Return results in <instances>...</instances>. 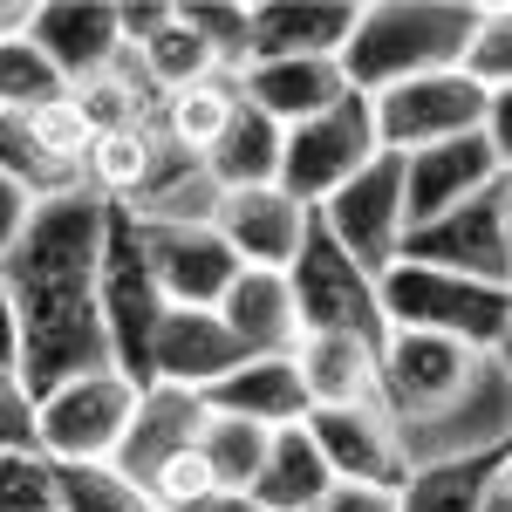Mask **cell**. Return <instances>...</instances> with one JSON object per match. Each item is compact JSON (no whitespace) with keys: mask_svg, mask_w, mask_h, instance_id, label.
<instances>
[{"mask_svg":"<svg viewBox=\"0 0 512 512\" xmlns=\"http://www.w3.org/2000/svg\"><path fill=\"white\" fill-rule=\"evenodd\" d=\"M349 28H355L349 0H260V7H246V62L342 55Z\"/></svg>","mask_w":512,"mask_h":512,"instance_id":"19","label":"cell"},{"mask_svg":"<svg viewBox=\"0 0 512 512\" xmlns=\"http://www.w3.org/2000/svg\"><path fill=\"white\" fill-rule=\"evenodd\" d=\"M308 512H396V492H369V485H335L321 506Z\"/></svg>","mask_w":512,"mask_h":512,"instance_id":"38","label":"cell"},{"mask_svg":"<svg viewBox=\"0 0 512 512\" xmlns=\"http://www.w3.org/2000/svg\"><path fill=\"white\" fill-rule=\"evenodd\" d=\"M233 110H239V76H205V82H192V89H178V96H164L158 130L171 137V151L205 158V151L219 144V130L233 123Z\"/></svg>","mask_w":512,"mask_h":512,"instance_id":"27","label":"cell"},{"mask_svg":"<svg viewBox=\"0 0 512 512\" xmlns=\"http://www.w3.org/2000/svg\"><path fill=\"white\" fill-rule=\"evenodd\" d=\"M28 219H35V198L21 192L14 178H0V260L14 253V239L28 233Z\"/></svg>","mask_w":512,"mask_h":512,"instance_id":"37","label":"cell"},{"mask_svg":"<svg viewBox=\"0 0 512 512\" xmlns=\"http://www.w3.org/2000/svg\"><path fill=\"white\" fill-rule=\"evenodd\" d=\"M492 178H506V151L485 130L451 137V144H431V151H410L403 158V233H417V226H431L437 212L465 205Z\"/></svg>","mask_w":512,"mask_h":512,"instance_id":"14","label":"cell"},{"mask_svg":"<svg viewBox=\"0 0 512 512\" xmlns=\"http://www.w3.org/2000/svg\"><path fill=\"white\" fill-rule=\"evenodd\" d=\"M342 96H349V82L335 69V55H294V62H246L239 69V103H253L280 130L321 117Z\"/></svg>","mask_w":512,"mask_h":512,"instance_id":"20","label":"cell"},{"mask_svg":"<svg viewBox=\"0 0 512 512\" xmlns=\"http://www.w3.org/2000/svg\"><path fill=\"white\" fill-rule=\"evenodd\" d=\"M376 308H383V328L444 335V342H465L472 355H499L512 328L506 287L444 274V267H417V260H390L376 274Z\"/></svg>","mask_w":512,"mask_h":512,"instance_id":"3","label":"cell"},{"mask_svg":"<svg viewBox=\"0 0 512 512\" xmlns=\"http://www.w3.org/2000/svg\"><path fill=\"white\" fill-rule=\"evenodd\" d=\"M96 260H103V198L89 185L41 198L28 233L0 260V287H7L14 328H21L14 376L35 403L69 376L110 369V342H103V315H96Z\"/></svg>","mask_w":512,"mask_h":512,"instance_id":"1","label":"cell"},{"mask_svg":"<svg viewBox=\"0 0 512 512\" xmlns=\"http://www.w3.org/2000/svg\"><path fill=\"white\" fill-rule=\"evenodd\" d=\"M492 478H506V437L451 451L437 465H410V478L396 485V512H478Z\"/></svg>","mask_w":512,"mask_h":512,"instance_id":"23","label":"cell"},{"mask_svg":"<svg viewBox=\"0 0 512 512\" xmlns=\"http://www.w3.org/2000/svg\"><path fill=\"white\" fill-rule=\"evenodd\" d=\"M308 444L321 451V465L335 485H369V492H396L410 478V451L403 431L383 403H349V410H308L301 417Z\"/></svg>","mask_w":512,"mask_h":512,"instance_id":"12","label":"cell"},{"mask_svg":"<svg viewBox=\"0 0 512 512\" xmlns=\"http://www.w3.org/2000/svg\"><path fill=\"white\" fill-rule=\"evenodd\" d=\"M55 96H69V82L41 62L35 41H0V110L28 117L41 103H55Z\"/></svg>","mask_w":512,"mask_h":512,"instance_id":"31","label":"cell"},{"mask_svg":"<svg viewBox=\"0 0 512 512\" xmlns=\"http://www.w3.org/2000/svg\"><path fill=\"white\" fill-rule=\"evenodd\" d=\"M28 41L41 48V62L69 82V89L103 76L123 55V28H117V7L110 0H48V7H35Z\"/></svg>","mask_w":512,"mask_h":512,"instance_id":"16","label":"cell"},{"mask_svg":"<svg viewBox=\"0 0 512 512\" xmlns=\"http://www.w3.org/2000/svg\"><path fill=\"white\" fill-rule=\"evenodd\" d=\"M0 178H14L35 205L41 198H62V192H82V171L48 158L35 144V130H28V117H14V110H0Z\"/></svg>","mask_w":512,"mask_h":512,"instance_id":"29","label":"cell"},{"mask_svg":"<svg viewBox=\"0 0 512 512\" xmlns=\"http://www.w3.org/2000/svg\"><path fill=\"white\" fill-rule=\"evenodd\" d=\"M212 315L233 328V342L246 355H294L301 349V321H294V294H287V274H267V267H239V280L219 294Z\"/></svg>","mask_w":512,"mask_h":512,"instance_id":"22","label":"cell"},{"mask_svg":"<svg viewBox=\"0 0 512 512\" xmlns=\"http://www.w3.org/2000/svg\"><path fill=\"white\" fill-rule=\"evenodd\" d=\"M246 349L212 308H164L158 335H151V383H178V390H212L219 376H233Z\"/></svg>","mask_w":512,"mask_h":512,"instance_id":"17","label":"cell"},{"mask_svg":"<svg viewBox=\"0 0 512 512\" xmlns=\"http://www.w3.org/2000/svg\"><path fill=\"white\" fill-rule=\"evenodd\" d=\"M35 28V7L28 0H0V41H28Z\"/></svg>","mask_w":512,"mask_h":512,"instance_id":"41","label":"cell"},{"mask_svg":"<svg viewBox=\"0 0 512 512\" xmlns=\"http://www.w3.org/2000/svg\"><path fill=\"white\" fill-rule=\"evenodd\" d=\"M472 28H478L472 0H376V7H355V28L335 55V69L355 96H383L410 76L458 69Z\"/></svg>","mask_w":512,"mask_h":512,"instance_id":"2","label":"cell"},{"mask_svg":"<svg viewBox=\"0 0 512 512\" xmlns=\"http://www.w3.org/2000/svg\"><path fill=\"white\" fill-rule=\"evenodd\" d=\"M0 451H35V396L0 369Z\"/></svg>","mask_w":512,"mask_h":512,"instance_id":"36","label":"cell"},{"mask_svg":"<svg viewBox=\"0 0 512 512\" xmlns=\"http://www.w3.org/2000/svg\"><path fill=\"white\" fill-rule=\"evenodd\" d=\"M267 437L260 424H246V417H219V410H205V424H198V458H205V478L219 485V492H253V478L267 465Z\"/></svg>","mask_w":512,"mask_h":512,"instance_id":"28","label":"cell"},{"mask_svg":"<svg viewBox=\"0 0 512 512\" xmlns=\"http://www.w3.org/2000/svg\"><path fill=\"white\" fill-rule=\"evenodd\" d=\"M396 260H417V267H444V274L506 287L512 280V178H492L465 205H451V212H437L431 226L403 233Z\"/></svg>","mask_w":512,"mask_h":512,"instance_id":"7","label":"cell"},{"mask_svg":"<svg viewBox=\"0 0 512 512\" xmlns=\"http://www.w3.org/2000/svg\"><path fill=\"white\" fill-rule=\"evenodd\" d=\"M0 369H7V376L21 369V328H14V301H7V287H0Z\"/></svg>","mask_w":512,"mask_h":512,"instance_id":"40","label":"cell"},{"mask_svg":"<svg viewBox=\"0 0 512 512\" xmlns=\"http://www.w3.org/2000/svg\"><path fill=\"white\" fill-rule=\"evenodd\" d=\"M287 294H294L301 335H355V342H369V349H383V335H390V328H383V308H376V280L321 233L315 212H308L301 253L287 260Z\"/></svg>","mask_w":512,"mask_h":512,"instance_id":"5","label":"cell"},{"mask_svg":"<svg viewBox=\"0 0 512 512\" xmlns=\"http://www.w3.org/2000/svg\"><path fill=\"white\" fill-rule=\"evenodd\" d=\"M205 178L219 192H253V185H274L280 178V123H267L253 103H239L233 123L219 130V144L205 151Z\"/></svg>","mask_w":512,"mask_h":512,"instance_id":"26","label":"cell"},{"mask_svg":"<svg viewBox=\"0 0 512 512\" xmlns=\"http://www.w3.org/2000/svg\"><path fill=\"white\" fill-rule=\"evenodd\" d=\"M0 512H62L55 465L41 451H0Z\"/></svg>","mask_w":512,"mask_h":512,"instance_id":"34","label":"cell"},{"mask_svg":"<svg viewBox=\"0 0 512 512\" xmlns=\"http://www.w3.org/2000/svg\"><path fill=\"white\" fill-rule=\"evenodd\" d=\"M315 219H321V233L376 280L396 260V246H403V158L376 151L328 205H315Z\"/></svg>","mask_w":512,"mask_h":512,"instance_id":"11","label":"cell"},{"mask_svg":"<svg viewBox=\"0 0 512 512\" xmlns=\"http://www.w3.org/2000/svg\"><path fill=\"white\" fill-rule=\"evenodd\" d=\"M198 424H205V396L198 390H178V383H151L137 390V410H130V431L117 444V465L130 485H151L158 465H171L178 451L198 444Z\"/></svg>","mask_w":512,"mask_h":512,"instance_id":"18","label":"cell"},{"mask_svg":"<svg viewBox=\"0 0 512 512\" xmlns=\"http://www.w3.org/2000/svg\"><path fill=\"white\" fill-rule=\"evenodd\" d=\"M485 369V355H472L465 342L444 335H417V328H390L376 349V390L390 417H444L458 396L472 390V376Z\"/></svg>","mask_w":512,"mask_h":512,"instance_id":"10","label":"cell"},{"mask_svg":"<svg viewBox=\"0 0 512 512\" xmlns=\"http://www.w3.org/2000/svg\"><path fill=\"white\" fill-rule=\"evenodd\" d=\"M369 117H376V151L410 158V151H431V144L485 130L492 96L458 69H437V76H410L396 89H383V96H369Z\"/></svg>","mask_w":512,"mask_h":512,"instance_id":"9","label":"cell"},{"mask_svg":"<svg viewBox=\"0 0 512 512\" xmlns=\"http://www.w3.org/2000/svg\"><path fill=\"white\" fill-rule=\"evenodd\" d=\"M96 315H103V342H110V369L130 390H151V335H158L164 294L144 260V233L137 212L103 198V260H96Z\"/></svg>","mask_w":512,"mask_h":512,"instance_id":"4","label":"cell"},{"mask_svg":"<svg viewBox=\"0 0 512 512\" xmlns=\"http://www.w3.org/2000/svg\"><path fill=\"white\" fill-rule=\"evenodd\" d=\"M212 233L233 246L239 267H267V274H287V260L301 253V233H308V205L280 192V185H253V192H219L212 205Z\"/></svg>","mask_w":512,"mask_h":512,"instance_id":"15","label":"cell"},{"mask_svg":"<svg viewBox=\"0 0 512 512\" xmlns=\"http://www.w3.org/2000/svg\"><path fill=\"white\" fill-rule=\"evenodd\" d=\"M130 410H137V390L117 369L69 376L35 403V451L48 465H110L130 431Z\"/></svg>","mask_w":512,"mask_h":512,"instance_id":"6","label":"cell"},{"mask_svg":"<svg viewBox=\"0 0 512 512\" xmlns=\"http://www.w3.org/2000/svg\"><path fill=\"white\" fill-rule=\"evenodd\" d=\"M335 492V478H328V465H321V451L308 444V431L301 424H287V431L267 437V465H260V478H253V512H308L321 506Z\"/></svg>","mask_w":512,"mask_h":512,"instance_id":"25","label":"cell"},{"mask_svg":"<svg viewBox=\"0 0 512 512\" xmlns=\"http://www.w3.org/2000/svg\"><path fill=\"white\" fill-rule=\"evenodd\" d=\"M55 506L62 512H158L144 485H130L117 465H55Z\"/></svg>","mask_w":512,"mask_h":512,"instance_id":"30","label":"cell"},{"mask_svg":"<svg viewBox=\"0 0 512 512\" xmlns=\"http://www.w3.org/2000/svg\"><path fill=\"white\" fill-rule=\"evenodd\" d=\"M308 410H349V403H383L376 390V349L355 335H301L294 349Z\"/></svg>","mask_w":512,"mask_h":512,"instance_id":"24","label":"cell"},{"mask_svg":"<svg viewBox=\"0 0 512 512\" xmlns=\"http://www.w3.org/2000/svg\"><path fill=\"white\" fill-rule=\"evenodd\" d=\"M458 76H472L485 96H506L512 89V14L506 7H478V28L458 55Z\"/></svg>","mask_w":512,"mask_h":512,"instance_id":"32","label":"cell"},{"mask_svg":"<svg viewBox=\"0 0 512 512\" xmlns=\"http://www.w3.org/2000/svg\"><path fill=\"white\" fill-rule=\"evenodd\" d=\"M478 512H512V485H506V478H492V485H485Z\"/></svg>","mask_w":512,"mask_h":512,"instance_id":"42","label":"cell"},{"mask_svg":"<svg viewBox=\"0 0 512 512\" xmlns=\"http://www.w3.org/2000/svg\"><path fill=\"white\" fill-rule=\"evenodd\" d=\"M28 130H35V144L48 151L55 164H69V171H82V158H89V123H82V110L69 103V96H55V103H41V110H28Z\"/></svg>","mask_w":512,"mask_h":512,"instance_id":"35","label":"cell"},{"mask_svg":"<svg viewBox=\"0 0 512 512\" xmlns=\"http://www.w3.org/2000/svg\"><path fill=\"white\" fill-rule=\"evenodd\" d=\"M178 21L192 28L205 48H212V62H219V76H239L246 69V7H219V0H192V7H178Z\"/></svg>","mask_w":512,"mask_h":512,"instance_id":"33","label":"cell"},{"mask_svg":"<svg viewBox=\"0 0 512 512\" xmlns=\"http://www.w3.org/2000/svg\"><path fill=\"white\" fill-rule=\"evenodd\" d=\"M205 410L246 417V424H260V431H287V424L308 417V390H301L294 355H246L233 376H219V383L205 390Z\"/></svg>","mask_w":512,"mask_h":512,"instance_id":"21","label":"cell"},{"mask_svg":"<svg viewBox=\"0 0 512 512\" xmlns=\"http://www.w3.org/2000/svg\"><path fill=\"white\" fill-rule=\"evenodd\" d=\"M376 158V117H369V96H342V103H328L321 117L294 123V130H280V192L294 198V205H328V198L349 185L362 164Z\"/></svg>","mask_w":512,"mask_h":512,"instance_id":"8","label":"cell"},{"mask_svg":"<svg viewBox=\"0 0 512 512\" xmlns=\"http://www.w3.org/2000/svg\"><path fill=\"white\" fill-rule=\"evenodd\" d=\"M158 512H253V499L246 492H198V499H178V506H158Z\"/></svg>","mask_w":512,"mask_h":512,"instance_id":"39","label":"cell"},{"mask_svg":"<svg viewBox=\"0 0 512 512\" xmlns=\"http://www.w3.org/2000/svg\"><path fill=\"white\" fill-rule=\"evenodd\" d=\"M137 233L164 308H219V294L239 280L233 246L198 219H137Z\"/></svg>","mask_w":512,"mask_h":512,"instance_id":"13","label":"cell"}]
</instances>
